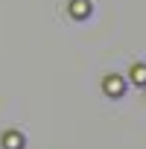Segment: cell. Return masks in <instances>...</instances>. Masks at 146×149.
Wrapping results in <instances>:
<instances>
[{
    "label": "cell",
    "mask_w": 146,
    "mask_h": 149,
    "mask_svg": "<svg viewBox=\"0 0 146 149\" xmlns=\"http://www.w3.org/2000/svg\"><path fill=\"white\" fill-rule=\"evenodd\" d=\"M102 91H105L108 97H123V91H126V82H123L120 76H105V82H102Z\"/></svg>",
    "instance_id": "obj_1"
},
{
    "label": "cell",
    "mask_w": 146,
    "mask_h": 149,
    "mask_svg": "<svg viewBox=\"0 0 146 149\" xmlns=\"http://www.w3.org/2000/svg\"><path fill=\"white\" fill-rule=\"evenodd\" d=\"M70 15L73 18H88L91 15V3H88V0H70Z\"/></svg>",
    "instance_id": "obj_2"
},
{
    "label": "cell",
    "mask_w": 146,
    "mask_h": 149,
    "mask_svg": "<svg viewBox=\"0 0 146 149\" xmlns=\"http://www.w3.org/2000/svg\"><path fill=\"white\" fill-rule=\"evenodd\" d=\"M3 149H24V134L6 132V134H3Z\"/></svg>",
    "instance_id": "obj_3"
},
{
    "label": "cell",
    "mask_w": 146,
    "mask_h": 149,
    "mask_svg": "<svg viewBox=\"0 0 146 149\" xmlns=\"http://www.w3.org/2000/svg\"><path fill=\"white\" fill-rule=\"evenodd\" d=\"M131 82L134 85H146V64H134L131 67Z\"/></svg>",
    "instance_id": "obj_4"
}]
</instances>
